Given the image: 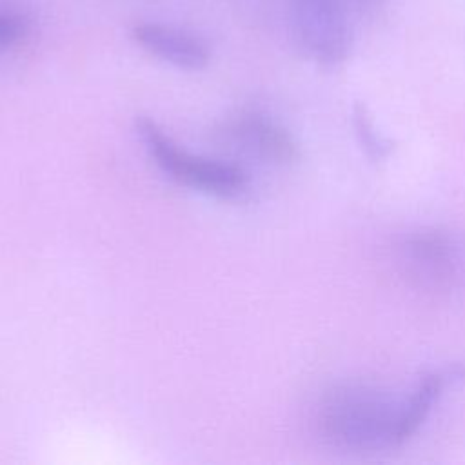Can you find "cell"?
I'll return each mask as SVG.
<instances>
[{
    "label": "cell",
    "instance_id": "obj_9",
    "mask_svg": "<svg viewBox=\"0 0 465 465\" xmlns=\"http://www.w3.org/2000/svg\"><path fill=\"white\" fill-rule=\"evenodd\" d=\"M345 4V7L349 9L351 15H360V13H367V11H372L380 0H341Z\"/></svg>",
    "mask_w": 465,
    "mask_h": 465
},
{
    "label": "cell",
    "instance_id": "obj_4",
    "mask_svg": "<svg viewBox=\"0 0 465 465\" xmlns=\"http://www.w3.org/2000/svg\"><path fill=\"white\" fill-rule=\"evenodd\" d=\"M400 263L405 276L427 291H449L461 276V245L441 231H418L400 247Z\"/></svg>",
    "mask_w": 465,
    "mask_h": 465
},
{
    "label": "cell",
    "instance_id": "obj_1",
    "mask_svg": "<svg viewBox=\"0 0 465 465\" xmlns=\"http://www.w3.org/2000/svg\"><path fill=\"white\" fill-rule=\"evenodd\" d=\"M443 374H425L411 389L343 383L323 394L316 409L320 436L345 450H381L407 441L432 411Z\"/></svg>",
    "mask_w": 465,
    "mask_h": 465
},
{
    "label": "cell",
    "instance_id": "obj_8",
    "mask_svg": "<svg viewBox=\"0 0 465 465\" xmlns=\"http://www.w3.org/2000/svg\"><path fill=\"white\" fill-rule=\"evenodd\" d=\"M25 35V20L13 13H0V49L18 42Z\"/></svg>",
    "mask_w": 465,
    "mask_h": 465
},
{
    "label": "cell",
    "instance_id": "obj_6",
    "mask_svg": "<svg viewBox=\"0 0 465 465\" xmlns=\"http://www.w3.org/2000/svg\"><path fill=\"white\" fill-rule=\"evenodd\" d=\"M133 40L153 56L180 69L198 71L207 67L211 51L196 35L162 24H136L131 29Z\"/></svg>",
    "mask_w": 465,
    "mask_h": 465
},
{
    "label": "cell",
    "instance_id": "obj_5",
    "mask_svg": "<svg viewBox=\"0 0 465 465\" xmlns=\"http://www.w3.org/2000/svg\"><path fill=\"white\" fill-rule=\"evenodd\" d=\"M220 134L232 147L272 165H291L300 158V147L294 136L272 118L245 111L229 118Z\"/></svg>",
    "mask_w": 465,
    "mask_h": 465
},
{
    "label": "cell",
    "instance_id": "obj_3",
    "mask_svg": "<svg viewBox=\"0 0 465 465\" xmlns=\"http://www.w3.org/2000/svg\"><path fill=\"white\" fill-rule=\"evenodd\" d=\"M298 47L314 62L336 65L351 49V13L341 0H287Z\"/></svg>",
    "mask_w": 465,
    "mask_h": 465
},
{
    "label": "cell",
    "instance_id": "obj_2",
    "mask_svg": "<svg viewBox=\"0 0 465 465\" xmlns=\"http://www.w3.org/2000/svg\"><path fill=\"white\" fill-rule=\"evenodd\" d=\"M136 131L153 162L180 185L220 198H234L247 191L249 174L242 165L187 153L145 116L136 120Z\"/></svg>",
    "mask_w": 465,
    "mask_h": 465
},
{
    "label": "cell",
    "instance_id": "obj_7",
    "mask_svg": "<svg viewBox=\"0 0 465 465\" xmlns=\"http://www.w3.org/2000/svg\"><path fill=\"white\" fill-rule=\"evenodd\" d=\"M354 127H356L360 143L365 147L369 156L376 160L387 156V153L391 151V142L383 134H380V131H376V125L369 118L365 109H358L354 113Z\"/></svg>",
    "mask_w": 465,
    "mask_h": 465
}]
</instances>
